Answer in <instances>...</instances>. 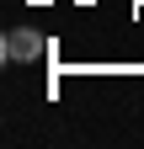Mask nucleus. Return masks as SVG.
Segmentation results:
<instances>
[{
  "label": "nucleus",
  "mask_w": 144,
  "mask_h": 149,
  "mask_svg": "<svg viewBox=\"0 0 144 149\" xmlns=\"http://www.w3.org/2000/svg\"><path fill=\"white\" fill-rule=\"evenodd\" d=\"M0 53H6V64H32V59L48 53V43H43V32H32V27H11L0 37Z\"/></svg>",
  "instance_id": "1"
}]
</instances>
